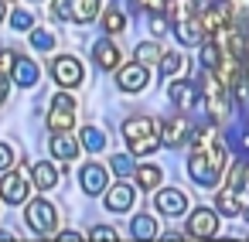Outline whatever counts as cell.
<instances>
[{
	"mask_svg": "<svg viewBox=\"0 0 249 242\" xmlns=\"http://www.w3.org/2000/svg\"><path fill=\"white\" fill-rule=\"evenodd\" d=\"M96 14H99V0H72V7H69V21H75V24H89Z\"/></svg>",
	"mask_w": 249,
	"mask_h": 242,
	"instance_id": "20",
	"label": "cell"
},
{
	"mask_svg": "<svg viewBox=\"0 0 249 242\" xmlns=\"http://www.w3.org/2000/svg\"><path fill=\"white\" fill-rule=\"evenodd\" d=\"M92 58H96V65H99V69L113 72V69L120 65V48H116V41H113V38L96 41V45H92Z\"/></svg>",
	"mask_w": 249,
	"mask_h": 242,
	"instance_id": "10",
	"label": "cell"
},
{
	"mask_svg": "<svg viewBox=\"0 0 249 242\" xmlns=\"http://www.w3.org/2000/svg\"><path fill=\"white\" fill-rule=\"evenodd\" d=\"M28 177L35 181V188H41V191H48V188H55V184L62 181V171H58L55 164H48V160H41V164H35V167L28 171Z\"/></svg>",
	"mask_w": 249,
	"mask_h": 242,
	"instance_id": "12",
	"label": "cell"
},
{
	"mask_svg": "<svg viewBox=\"0 0 249 242\" xmlns=\"http://www.w3.org/2000/svg\"><path fill=\"white\" fill-rule=\"evenodd\" d=\"M198 21H201V31H205V35H215V31H222V28L232 21V4H229V0H215L212 7L201 11Z\"/></svg>",
	"mask_w": 249,
	"mask_h": 242,
	"instance_id": "7",
	"label": "cell"
},
{
	"mask_svg": "<svg viewBox=\"0 0 249 242\" xmlns=\"http://www.w3.org/2000/svg\"><path fill=\"white\" fill-rule=\"evenodd\" d=\"M116 86H120L123 92H143V89L150 86V72H147V65H140V62L123 65V69L116 72Z\"/></svg>",
	"mask_w": 249,
	"mask_h": 242,
	"instance_id": "6",
	"label": "cell"
},
{
	"mask_svg": "<svg viewBox=\"0 0 249 242\" xmlns=\"http://www.w3.org/2000/svg\"><path fill=\"white\" fill-rule=\"evenodd\" d=\"M11 24H14V28H18V31H28V28H31V24H35V17H31V14H28V11H18V14H14V17H11Z\"/></svg>",
	"mask_w": 249,
	"mask_h": 242,
	"instance_id": "36",
	"label": "cell"
},
{
	"mask_svg": "<svg viewBox=\"0 0 249 242\" xmlns=\"http://www.w3.org/2000/svg\"><path fill=\"white\" fill-rule=\"evenodd\" d=\"M160 133H164L160 143L174 150V147H181V143L191 137V120H188V116H171V120L160 126Z\"/></svg>",
	"mask_w": 249,
	"mask_h": 242,
	"instance_id": "9",
	"label": "cell"
},
{
	"mask_svg": "<svg viewBox=\"0 0 249 242\" xmlns=\"http://www.w3.org/2000/svg\"><path fill=\"white\" fill-rule=\"evenodd\" d=\"M52 154H55L58 160H72V157L79 154V143L69 137V130H62V133L52 137Z\"/></svg>",
	"mask_w": 249,
	"mask_h": 242,
	"instance_id": "21",
	"label": "cell"
},
{
	"mask_svg": "<svg viewBox=\"0 0 249 242\" xmlns=\"http://www.w3.org/2000/svg\"><path fill=\"white\" fill-rule=\"evenodd\" d=\"M11 160H14V150H11L7 143H0V171H7V167H11Z\"/></svg>",
	"mask_w": 249,
	"mask_h": 242,
	"instance_id": "38",
	"label": "cell"
},
{
	"mask_svg": "<svg viewBox=\"0 0 249 242\" xmlns=\"http://www.w3.org/2000/svg\"><path fill=\"white\" fill-rule=\"evenodd\" d=\"M222 167H225V143H222V140H218V143H212V147L195 150V154H191V160H188V171H191L195 184H201V188L218 184Z\"/></svg>",
	"mask_w": 249,
	"mask_h": 242,
	"instance_id": "1",
	"label": "cell"
},
{
	"mask_svg": "<svg viewBox=\"0 0 249 242\" xmlns=\"http://www.w3.org/2000/svg\"><path fill=\"white\" fill-rule=\"evenodd\" d=\"M123 137H126V143H137V140L154 137V120L150 116H130L123 123Z\"/></svg>",
	"mask_w": 249,
	"mask_h": 242,
	"instance_id": "15",
	"label": "cell"
},
{
	"mask_svg": "<svg viewBox=\"0 0 249 242\" xmlns=\"http://www.w3.org/2000/svg\"><path fill=\"white\" fill-rule=\"evenodd\" d=\"M157 208H160L164 215L178 218V215H184V208H188V198H184V191H178V188H167V191H160V194H157Z\"/></svg>",
	"mask_w": 249,
	"mask_h": 242,
	"instance_id": "13",
	"label": "cell"
},
{
	"mask_svg": "<svg viewBox=\"0 0 249 242\" xmlns=\"http://www.w3.org/2000/svg\"><path fill=\"white\" fill-rule=\"evenodd\" d=\"M89 239H96V242H116V232L106 228V225H96V228L89 232Z\"/></svg>",
	"mask_w": 249,
	"mask_h": 242,
	"instance_id": "35",
	"label": "cell"
},
{
	"mask_svg": "<svg viewBox=\"0 0 249 242\" xmlns=\"http://www.w3.org/2000/svg\"><path fill=\"white\" fill-rule=\"evenodd\" d=\"M4 14H7V7H4V0H0V21H4Z\"/></svg>",
	"mask_w": 249,
	"mask_h": 242,
	"instance_id": "43",
	"label": "cell"
},
{
	"mask_svg": "<svg viewBox=\"0 0 249 242\" xmlns=\"http://www.w3.org/2000/svg\"><path fill=\"white\" fill-rule=\"evenodd\" d=\"M160 147V140L157 137H147V140H137V143H130V154H154Z\"/></svg>",
	"mask_w": 249,
	"mask_h": 242,
	"instance_id": "33",
	"label": "cell"
},
{
	"mask_svg": "<svg viewBox=\"0 0 249 242\" xmlns=\"http://www.w3.org/2000/svg\"><path fill=\"white\" fill-rule=\"evenodd\" d=\"M69 7H72V0H55V17H65L69 21Z\"/></svg>",
	"mask_w": 249,
	"mask_h": 242,
	"instance_id": "41",
	"label": "cell"
},
{
	"mask_svg": "<svg viewBox=\"0 0 249 242\" xmlns=\"http://www.w3.org/2000/svg\"><path fill=\"white\" fill-rule=\"evenodd\" d=\"M222 137H218V123H212V126H201L195 137H191V147L195 150H201V147H212V143H218Z\"/></svg>",
	"mask_w": 249,
	"mask_h": 242,
	"instance_id": "26",
	"label": "cell"
},
{
	"mask_svg": "<svg viewBox=\"0 0 249 242\" xmlns=\"http://www.w3.org/2000/svg\"><path fill=\"white\" fill-rule=\"evenodd\" d=\"M28 188H31V177L24 171H7L0 174V201L7 205H21L28 198Z\"/></svg>",
	"mask_w": 249,
	"mask_h": 242,
	"instance_id": "4",
	"label": "cell"
},
{
	"mask_svg": "<svg viewBox=\"0 0 249 242\" xmlns=\"http://www.w3.org/2000/svg\"><path fill=\"white\" fill-rule=\"evenodd\" d=\"M215 232H218L215 211H212V208H195L191 218H188V235H191V239H208V235H215Z\"/></svg>",
	"mask_w": 249,
	"mask_h": 242,
	"instance_id": "8",
	"label": "cell"
},
{
	"mask_svg": "<svg viewBox=\"0 0 249 242\" xmlns=\"http://www.w3.org/2000/svg\"><path fill=\"white\" fill-rule=\"evenodd\" d=\"M133 55H137V62H140V65H154V62H160V55H164V52H160L154 41H147V45H137V52H133Z\"/></svg>",
	"mask_w": 249,
	"mask_h": 242,
	"instance_id": "29",
	"label": "cell"
},
{
	"mask_svg": "<svg viewBox=\"0 0 249 242\" xmlns=\"http://www.w3.org/2000/svg\"><path fill=\"white\" fill-rule=\"evenodd\" d=\"M150 31H154V35H167V21H164L160 14H154V21H150Z\"/></svg>",
	"mask_w": 249,
	"mask_h": 242,
	"instance_id": "40",
	"label": "cell"
},
{
	"mask_svg": "<svg viewBox=\"0 0 249 242\" xmlns=\"http://www.w3.org/2000/svg\"><path fill=\"white\" fill-rule=\"evenodd\" d=\"M174 28H178V38H181V45H201V41H205V31H201V21H198V14H191V17L178 21Z\"/></svg>",
	"mask_w": 249,
	"mask_h": 242,
	"instance_id": "18",
	"label": "cell"
},
{
	"mask_svg": "<svg viewBox=\"0 0 249 242\" xmlns=\"http://www.w3.org/2000/svg\"><path fill=\"white\" fill-rule=\"evenodd\" d=\"M52 106H58V109H75V99H72L69 92H58V96L52 99Z\"/></svg>",
	"mask_w": 249,
	"mask_h": 242,
	"instance_id": "37",
	"label": "cell"
},
{
	"mask_svg": "<svg viewBox=\"0 0 249 242\" xmlns=\"http://www.w3.org/2000/svg\"><path fill=\"white\" fill-rule=\"evenodd\" d=\"M7 92H11V82H7V75H0V106L7 103Z\"/></svg>",
	"mask_w": 249,
	"mask_h": 242,
	"instance_id": "42",
	"label": "cell"
},
{
	"mask_svg": "<svg viewBox=\"0 0 249 242\" xmlns=\"http://www.w3.org/2000/svg\"><path fill=\"white\" fill-rule=\"evenodd\" d=\"M167 96H171V103L178 106V109H195V103H198V89L191 86V82H184V79H178V82H171V89H167Z\"/></svg>",
	"mask_w": 249,
	"mask_h": 242,
	"instance_id": "11",
	"label": "cell"
},
{
	"mask_svg": "<svg viewBox=\"0 0 249 242\" xmlns=\"http://www.w3.org/2000/svg\"><path fill=\"white\" fill-rule=\"evenodd\" d=\"M109 164H113V171H116V174H120V177H123V174H130V171H133V160H130V157H126V154H113V160H109Z\"/></svg>",
	"mask_w": 249,
	"mask_h": 242,
	"instance_id": "34",
	"label": "cell"
},
{
	"mask_svg": "<svg viewBox=\"0 0 249 242\" xmlns=\"http://www.w3.org/2000/svg\"><path fill=\"white\" fill-rule=\"evenodd\" d=\"M133 235H137V239H154V235H157V222H154L150 215H137V218H133Z\"/></svg>",
	"mask_w": 249,
	"mask_h": 242,
	"instance_id": "28",
	"label": "cell"
},
{
	"mask_svg": "<svg viewBox=\"0 0 249 242\" xmlns=\"http://www.w3.org/2000/svg\"><path fill=\"white\" fill-rule=\"evenodd\" d=\"M52 79L62 86V89H75L82 82V62L75 55H58L52 62Z\"/></svg>",
	"mask_w": 249,
	"mask_h": 242,
	"instance_id": "5",
	"label": "cell"
},
{
	"mask_svg": "<svg viewBox=\"0 0 249 242\" xmlns=\"http://www.w3.org/2000/svg\"><path fill=\"white\" fill-rule=\"evenodd\" d=\"M31 45H35L38 52H48V48L55 45V38H52V31H31Z\"/></svg>",
	"mask_w": 249,
	"mask_h": 242,
	"instance_id": "32",
	"label": "cell"
},
{
	"mask_svg": "<svg viewBox=\"0 0 249 242\" xmlns=\"http://www.w3.org/2000/svg\"><path fill=\"white\" fill-rule=\"evenodd\" d=\"M79 184H82V191H89V194L106 191V167H99V164H86L82 174H79Z\"/></svg>",
	"mask_w": 249,
	"mask_h": 242,
	"instance_id": "16",
	"label": "cell"
},
{
	"mask_svg": "<svg viewBox=\"0 0 249 242\" xmlns=\"http://www.w3.org/2000/svg\"><path fill=\"white\" fill-rule=\"evenodd\" d=\"M14 58H18L14 52H4V48H0V72H4V75H7V69L14 65Z\"/></svg>",
	"mask_w": 249,
	"mask_h": 242,
	"instance_id": "39",
	"label": "cell"
},
{
	"mask_svg": "<svg viewBox=\"0 0 249 242\" xmlns=\"http://www.w3.org/2000/svg\"><path fill=\"white\" fill-rule=\"evenodd\" d=\"M24 222L31 225V232H35V235H48V232L58 225V211H55V205H52V201L35 198V201L24 208Z\"/></svg>",
	"mask_w": 249,
	"mask_h": 242,
	"instance_id": "2",
	"label": "cell"
},
{
	"mask_svg": "<svg viewBox=\"0 0 249 242\" xmlns=\"http://www.w3.org/2000/svg\"><path fill=\"white\" fill-rule=\"evenodd\" d=\"M160 72H164V79H171V75H181L184 72V55H178V52H171V55H160Z\"/></svg>",
	"mask_w": 249,
	"mask_h": 242,
	"instance_id": "25",
	"label": "cell"
},
{
	"mask_svg": "<svg viewBox=\"0 0 249 242\" xmlns=\"http://www.w3.org/2000/svg\"><path fill=\"white\" fill-rule=\"evenodd\" d=\"M4 4H7V0H4Z\"/></svg>",
	"mask_w": 249,
	"mask_h": 242,
	"instance_id": "44",
	"label": "cell"
},
{
	"mask_svg": "<svg viewBox=\"0 0 249 242\" xmlns=\"http://www.w3.org/2000/svg\"><path fill=\"white\" fill-rule=\"evenodd\" d=\"M229 89L215 79V72H208L205 69V103H208V116L215 120V123H222L225 116H229V96H225Z\"/></svg>",
	"mask_w": 249,
	"mask_h": 242,
	"instance_id": "3",
	"label": "cell"
},
{
	"mask_svg": "<svg viewBox=\"0 0 249 242\" xmlns=\"http://www.w3.org/2000/svg\"><path fill=\"white\" fill-rule=\"evenodd\" d=\"M137 171V184L143 188V191H154L157 184H160V177H164V171L157 167V164H143V167H133Z\"/></svg>",
	"mask_w": 249,
	"mask_h": 242,
	"instance_id": "23",
	"label": "cell"
},
{
	"mask_svg": "<svg viewBox=\"0 0 249 242\" xmlns=\"http://www.w3.org/2000/svg\"><path fill=\"white\" fill-rule=\"evenodd\" d=\"M106 208L109 211H130L133 208V188L130 184H123V181H116V188H109V194H106Z\"/></svg>",
	"mask_w": 249,
	"mask_h": 242,
	"instance_id": "17",
	"label": "cell"
},
{
	"mask_svg": "<svg viewBox=\"0 0 249 242\" xmlns=\"http://www.w3.org/2000/svg\"><path fill=\"white\" fill-rule=\"evenodd\" d=\"M103 28H106V35H120V31L126 28V17H123L120 11H106V17H103Z\"/></svg>",
	"mask_w": 249,
	"mask_h": 242,
	"instance_id": "31",
	"label": "cell"
},
{
	"mask_svg": "<svg viewBox=\"0 0 249 242\" xmlns=\"http://www.w3.org/2000/svg\"><path fill=\"white\" fill-rule=\"evenodd\" d=\"M11 72H14V82H18V86H24V89L38 86V75H41L38 62H31V58H14Z\"/></svg>",
	"mask_w": 249,
	"mask_h": 242,
	"instance_id": "14",
	"label": "cell"
},
{
	"mask_svg": "<svg viewBox=\"0 0 249 242\" xmlns=\"http://www.w3.org/2000/svg\"><path fill=\"white\" fill-rule=\"evenodd\" d=\"M72 123H75V109H58V106H52V113H48V130H52V133L72 130Z\"/></svg>",
	"mask_w": 249,
	"mask_h": 242,
	"instance_id": "22",
	"label": "cell"
},
{
	"mask_svg": "<svg viewBox=\"0 0 249 242\" xmlns=\"http://www.w3.org/2000/svg\"><path fill=\"white\" fill-rule=\"evenodd\" d=\"M215 208H218L222 215H229V218H232V215H242V211H246V208H242V201H239V191H235L232 184H225V188H222V191L215 194Z\"/></svg>",
	"mask_w": 249,
	"mask_h": 242,
	"instance_id": "19",
	"label": "cell"
},
{
	"mask_svg": "<svg viewBox=\"0 0 249 242\" xmlns=\"http://www.w3.org/2000/svg\"><path fill=\"white\" fill-rule=\"evenodd\" d=\"M218 62H222V48H218V41H205V45H201V65H205L208 72H215Z\"/></svg>",
	"mask_w": 249,
	"mask_h": 242,
	"instance_id": "27",
	"label": "cell"
},
{
	"mask_svg": "<svg viewBox=\"0 0 249 242\" xmlns=\"http://www.w3.org/2000/svg\"><path fill=\"white\" fill-rule=\"evenodd\" d=\"M82 147H86V150H103V147H106V137H103V130H96V126H86V130H82Z\"/></svg>",
	"mask_w": 249,
	"mask_h": 242,
	"instance_id": "30",
	"label": "cell"
},
{
	"mask_svg": "<svg viewBox=\"0 0 249 242\" xmlns=\"http://www.w3.org/2000/svg\"><path fill=\"white\" fill-rule=\"evenodd\" d=\"M195 7H198L195 0H167V4H164V11L171 14V21H174V24H178V21H184V17H191V14H198Z\"/></svg>",
	"mask_w": 249,
	"mask_h": 242,
	"instance_id": "24",
	"label": "cell"
}]
</instances>
